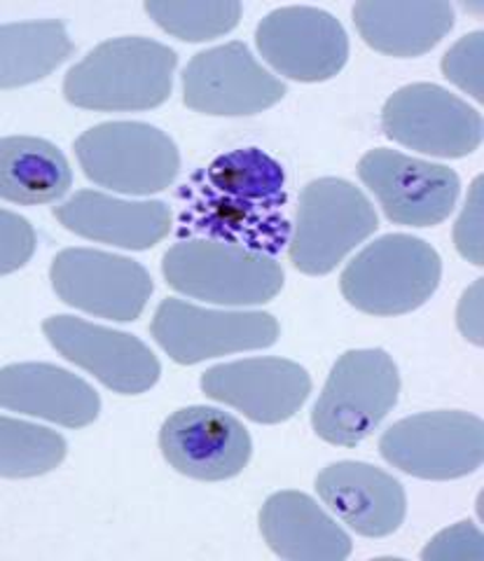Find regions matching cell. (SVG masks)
Masks as SVG:
<instances>
[{"label":"cell","mask_w":484,"mask_h":561,"mask_svg":"<svg viewBox=\"0 0 484 561\" xmlns=\"http://www.w3.org/2000/svg\"><path fill=\"white\" fill-rule=\"evenodd\" d=\"M178 237L276 255L290 241L286 171L261 148H239L197 171L176 195Z\"/></svg>","instance_id":"cell-1"},{"label":"cell","mask_w":484,"mask_h":561,"mask_svg":"<svg viewBox=\"0 0 484 561\" xmlns=\"http://www.w3.org/2000/svg\"><path fill=\"white\" fill-rule=\"evenodd\" d=\"M176 51L143 38L123 35L96 45L64 80V96L76 108L96 113L150 111L171 96Z\"/></svg>","instance_id":"cell-2"},{"label":"cell","mask_w":484,"mask_h":561,"mask_svg":"<svg viewBox=\"0 0 484 561\" xmlns=\"http://www.w3.org/2000/svg\"><path fill=\"white\" fill-rule=\"evenodd\" d=\"M442 262L419 237L387 234L366 245L342 272L344 300L370 316L419 309L440 286Z\"/></svg>","instance_id":"cell-3"},{"label":"cell","mask_w":484,"mask_h":561,"mask_svg":"<svg viewBox=\"0 0 484 561\" xmlns=\"http://www.w3.org/2000/svg\"><path fill=\"white\" fill-rule=\"evenodd\" d=\"M162 274L176 293L224 307L272 302L286 278L272 255L211 239H183L171 245L162 257Z\"/></svg>","instance_id":"cell-4"},{"label":"cell","mask_w":484,"mask_h":561,"mask_svg":"<svg viewBox=\"0 0 484 561\" xmlns=\"http://www.w3.org/2000/svg\"><path fill=\"white\" fill-rule=\"evenodd\" d=\"M401 375L384 348H356L339 356L319 396L311 426L321 440L356 447L395 408Z\"/></svg>","instance_id":"cell-5"},{"label":"cell","mask_w":484,"mask_h":561,"mask_svg":"<svg viewBox=\"0 0 484 561\" xmlns=\"http://www.w3.org/2000/svg\"><path fill=\"white\" fill-rule=\"evenodd\" d=\"M377 227V210L360 187L344 179L311 181L300 195L288 260L302 274H331Z\"/></svg>","instance_id":"cell-6"},{"label":"cell","mask_w":484,"mask_h":561,"mask_svg":"<svg viewBox=\"0 0 484 561\" xmlns=\"http://www.w3.org/2000/svg\"><path fill=\"white\" fill-rule=\"evenodd\" d=\"M76 154L92 183L123 195L162 192L181 171L174 140L146 122H103L76 140Z\"/></svg>","instance_id":"cell-7"},{"label":"cell","mask_w":484,"mask_h":561,"mask_svg":"<svg viewBox=\"0 0 484 561\" xmlns=\"http://www.w3.org/2000/svg\"><path fill=\"white\" fill-rule=\"evenodd\" d=\"M379 454L393 468L419 480L471 476L482 466V419L459 410L407 416L379 437Z\"/></svg>","instance_id":"cell-8"},{"label":"cell","mask_w":484,"mask_h":561,"mask_svg":"<svg viewBox=\"0 0 484 561\" xmlns=\"http://www.w3.org/2000/svg\"><path fill=\"white\" fill-rule=\"evenodd\" d=\"M150 330L154 342L178 365L269 348L279 340V321L267 311L201 309L176 297L160 302Z\"/></svg>","instance_id":"cell-9"},{"label":"cell","mask_w":484,"mask_h":561,"mask_svg":"<svg viewBox=\"0 0 484 561\" xmlns=\"http://www.w3.org/2000/svg\"><path fill=\"white\" fill-rule=\"evenodd\" d=\"M51 288L68 307L99 319L131 323L154 290L143 265L136 260L94 249H66L49 267Z\"/></svg>","instance_id":"cell-10"},{"label":"cell","mask_w":484,"mask_h":561,"mask_svg":"<svg viewBox=\"0 0 484 561\" xmlns=\"http://www.w3.org/2000/svg\"><path fill=\"white\" fill-rule=\"evenodd\" d=\"M382 131L410 150L459 160L480 148L482 115L442 87L417 82L384 103Z\"/></svg>","instance_id":"cell-11"},{"label":"cell","mask_w":484,"mask_h":561,"mask_svg":"<svg viewBox=\"0 0 484 561\" xmlns=\"http://www.w3.org/2000/svg\"><path fill=\"white\" fill-rule=\"evenodd\" d=\"M358 179L377 197L387 218L405 227L440 225L454 210L461 192L457 171L389 148L362 154Z\"/></svg>","instance_id":"cell-12"},{"label":"cell","mask_w":484,"mask_h":561,"mask_svg":"<svg viewBox=\"0 0 484 561\" xmlns=\"http://www.w3.org/2000/svg\"><path fill=\"white\" fill-rule=\"evenodd\" d=\"M286 92L288 87L239 41L199 51L183 70V103L204 115H255L279 103Z\"/></svg>","instance_id":"cell-13"},{"label":"cell","mask_w":484,"mask_h":561,"mask_svg":"<svg viewBox=\"0 0 484 561\" xmlns=\"http://www.w3.org/2000/svg\"><path fill=\"white\" fill-rule=\"evenodd\" d=\"M263 59L288 80L323 82L349 59V38L331 12L307 5L269 12L255 31Z\"/></svg>","instance_id":"cell-14"},{"label":"cell","mask_w":484,"mask_h":561,"mask_svg":"<svg viewBox=\"0 0 484 561\" xmlns=\"http://www.w3.org/2000/svg\"><path fill=\"white\" fill-rule=\"evenodd\" d=\"M43 332L66 360L119 396L146 393L162 375L158 356L129 332L94 325L76 316H49Z\"/></svg>","instance_id":"cell-15"},{"label":"cell","mask_w":484,"mask_h":561,"mask_svg":"<svg viewBox=\"0 0 484 561\" xmlns=\"http://www.w3.org/2000/svg\"><path fill=\"white\" fill-rule=\"evenodd\" d=\"M164 461L181 476L199 482L232 480L251 461L253 443L246 426L218 408H183L160 431Z\"/></svg>","instance_id":"cell-16"},{"label":"cell","mask_w":484,"mask_h":561,"mask_svg":"<svg viewBox=\"0 0 484 561\" xmlns=\"http://www.w3.org/2000/svg\"><path fill=\"white\" fill-rule=\"evenodd\" d=\"M199 386L206 398L239 410L255 424H281L304 405L311 377L286 358H246L211 367Z\"/></svg>","instance_id":"cell-17"},{"label":"cell","mask_w":484,"mask_h":561,"mask_svg":"<svg viewBox=\"0 0 484 561\" xmlns=\"http://www.w3.org/2000/svg\"><path fill=\"white\" fill-rule=\"evenodd\" d=\"M321 501L358 536L384 538L401 529L405 489L389 472L360 461H339L316 478Z\"/></svg>","instance_id":"cell-18"},{"label":"cell","mask_w":484,"mask_h":561,"mask_svg":"<svg viewBox=\"0 0 484 561\" xmlns=\"http://www.w3.org/2000/svg\"><path fill=\"white\" fill-rule=\"evenodd\" d=\"M68 232L111 243L127 251H150L164 241L174 225L164 202H125L96 190H80L51 208Z\"/></svg>","instance_id":"cell-19"},{"label":"cell","mask_w":484,"mask_h":561,"mask_svg":"<svg viewBox=\"0 0 484 561\" xmlns=\"http://www.w3.org/2000/svg\"><path fill=\"white\" fill-rule=\"evenodd\" d=\"M0 405L66 428H84L96 421L101 398L88 381L64 367L16 363L0 373Z\"/></svg>","instance_id":"cell-20"},{"label":"cell","mask_w":484,"mask_h":561,"mask_svg":"<svg viewBox=\"0 0 484 561\" xmlns=\"http://www.w3.org/2000/svg\"><path fill=\"white\" fill-rule=\"evenodd\" d=\"M261 534L269 550L290 561H344L352 538L302 491L272 494L261 511Z\"/></svg>","instance_id":"cell-21"},{"label":"cell","mask_w":484,"mask_h":561,"mask_svg":"<svg viewBox=\"0 0 484 561\" xmlns=\"http://www.w3.org/2000/svg\"><path fill=\"white\" fill-rule=\"evenodd\" d=\"M354 22L374 51L412 59L434 49L454 26V8L445 0H360Z\"/></svg>","instance_id":"cell-22"},{"label":"cell","mask_w":484,"mask_h":561,"mask_svg":"<svg viewBox=\"0 0 484 561\" xmlns=\"http://www.w3.org/2000/svg\"><path fill=\"white\" fill-rule=\"evenodd\" d=\"M73 183L64 152L36 136L0 140V195L5 202L36 206L64 197Z\"/></svg>","instance_id":"cell-23"},{"label":"cell","mask_w":484,"mask_h":561,"mask_svg":"<svg viewBox=\"0 0 484 561\" xmlns=\"http://www.w3.org/2000/svg\"><path fill=\"white\" fill-rule=\"evenodd\" d=\"M76 51L64 22H16L0 28V87L14 90L47 78Z\"/></svg>","instance_id":"cell-24"},{"label":"cell","mask_w":484,"mask_h":561,"mask_svg":"<svg viewBox=\"0 0 484 561\" xmlns=\"http://www.w3.org/2000/svg\"><path fill=\"white\" fill-rule=\"evenodd\" d=\"M66 459V440L57 433L12 416L0 419V476L38 478Z\"/></svg>","instance_id":"cell-25"},{"label":"cell","mask_w":484,"mask_h":561,"mask_svg":"<svg viewBox=\"0 0 484 561\" xmlns=\"http://www.w3.org/2000/svg\"><path fill=\"white\" fill-rule=\"evenodd\" d=\"M143 8L162 31L185 43L214 41L241 20L237 0H148Z\"/></svg>","instance_id":"cell-26"},{"label":"cell","mask_w":484,"mask_h":561,"mask_svg":"<svg viewBox=\"0 0 484 561\" xmlns=\"http://www.w3.org/2000/svg\"><path fill=\"white\" fill-rule=\"evenodd\" d=\"M482 31L463 35V38L442 57V76L454 82L461 92L473 96L477 103L484 101L482 90Z\"/></svg>","instance_id":"cell-27"},{"label":"cell","mask_w":484,"mask_h":561,"mask_svg":"<svg viewBox=\"0 0 484 561\" xmlns=\"http://www.w3.org/2000/svg\"><path fill=\"white\" fill-rule=\"evenodd\" d=\"M482 175L473 181L469 199L463 204L461 216L454 225V245L461 257L482 267L484 262V218H482Z\"/></svg>","instance_id":"cell-28"},{"label":"cell","mask_w":484,"mask_h":561,"mask_svg":"<svg viewBox=\"0 0 484 561\" xmlns=\"http://www.w3.org/2000/svg\"><path fill=\"white\" fill-rule=\"evenodd\" d=\"M0 274L8 276L16 270H22L36 251V232L26 218L12 214V210H0Z\"/></svg>","instance_id":"cell-29"},{"label":"cell","mask_w":484,"mask_h":561,"mask_svg":"<svg viewBox=\"0 0 484 561\" xmlns=\"http://www.w3.org/2000/svg\"><path fill=\"white\" fill-rule=\"evenodd\" d=\"M424 561L430 559H482V536L471 522H459L428 542L422 552Z\"/></svg>","instance_id":"cell-30"},{"label":"cell","mask_w":484,"mask_h":561,"mask_svg":"<svg viewBox=\"0 0 484 561\" xmlns=\"http://www.w3.org/2000/svg\"><path fill=\"white\" fill-rule=\"evenodd\" d=\"M482 278H477L475 284L461 295L459 309H457V325L461 330V335L469 340L475 346H482L484 337V321H482Z\"/></svg>","instance_id":"cell-31"}]
</instances>
